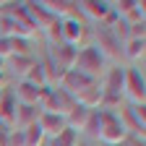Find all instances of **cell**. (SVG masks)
<instances>
[{
  "instance_id": "cell-19",
  "label": "cell",
  "mask_w": 146,
  "mask_h": 146,
  "mask_svg": "<svg viewBox=\"0 0 146 146\" xmlns=\"http://www.w3.org/2000/svg\"><path fill=\"white\" fill-rule=\"evenodd\" d=\"M11 55H13V50H11V39L0 36V58H3V60H8Z\"/></svg>"
},
{
  "instance_id": "cell-22",
  "label": "cell",
  "mask_w": 146,
  "mask_h": 146,
  "mask_svg": "<svg viewBox=\"0 0 146 146\" xmlns=\"http://www.w3.org/2000/svg\"><path fill=\"white\" fill-rule=\"evenodd\" d=\"M0 97H3V89H0Z\"/></svg>"
},
{
  "instance_id": "cell-2",
  "label": "cell",
  "mask_w": 146,
  "mask_h": 146,
  "mask_svg": "<svg viewBox=\"0 0 146 146\" xmlns=\"http://www.w3.org/2000/svg\"><path fill=\"white\" fill-rule=\"evenodd\" d=\"M97 138L107 146H120L128 133L123 131V123L117 117V112L112 110H99V131H97Z\"/></svg>"
},
{
  "instance_id": "cell-5",
  "label": "cell",
  "mask_w": 146,
  "mask_h": 146,
  "mask_svg": "<svg viewBox=\"0 0 146 146\" xmlns=\"http://www.w3.org/2000/svg\"><path fill=\"white\" fill-rule=\"evenodd\" d=\"M86 36V26L78 16H68V18H60V42L68 44V47H76L78 50V42Z\"/></svg>"
},
{
  "instance_id": "cell-20",
  "label": "cell",
  "mask_w": 146,
  "mask_h": 146,
  "mask_svg": "<svg viewBox=\"0 0 146 146\" xmlns=\"http://www.w3.org/2000/svg\"><path fill=\"white\" fill-rule=\"evenodd\" d=\"M120 146H143V138H131V136H128Z\"/></svg>"
},
{
  "instance_id": "cell-6",
  "label": "cell",
  "mask_w": 146,
  "mask_h": 146,
  "mask_svg": "<svg viewBox=\"0 0 146 146\" xmlns=\"http://www.w3.org/2000/svg\"><path fill=\"white\" fill-rule=\"evenodd\" d=\"M60 89L65 91V94H70L73 99H76L78 94H84V91L89 89V86H94V84H99V81H94V78H89V76H84V73H78V70H65L63 76H60Z\"/></svg>"
},
{
  "instance_id": "cell-15",
  "label": "cell",
  "mask_w": 146,
  "mask_h": 146,
  "mask_svg": "<svg viewBox=\"0 0 146 146\" xmlns=\"http://www.w3.org/2000/svg\"><path fill=\"white\" fill-rule=\"evenodd\" d=\"M123 52L128 55L131 60H141L143 58V52H146V39H128Z\"/></svg>"
},
{
  "instance_id": "cell-8",
  "label": "cell",
  "mask_w": 146,
  "mask_h": 146,
  "mask_svg": "<svg viewBox=\"0 0 146 146\" xmlns=\"http://www.w3.org/2000/svg\"><path fill=\"white\" fill-rule=\"evenodd\" d=\"M76 47H68V44H52V50H50V63L55 65V68H60V70H70L73 68V60H76Z\"/></svg>"
},
{
  "instance_id": "cell-17",
  "label": "cell",
  "mask_w": 146,
  "mask_h": 146,
  "mask_svg": "<svg viewBox=\"0 0 146 146\" xmlns=\"http://www.w3.org/2000/svg\"><path fill=\"white\" fill-rule=\"evenodd\" d=\"M50 146H78V133L70 131V128H65L63 133H58L50 141Z\"/></svg>"
},
{
  "instance_id": "cell-16",
  "label": "cell",
  "mask_w": 146,
  "mask_h": 146,
  "mask_svg": "<svg viewBox=\"0 0 146 146\" xmlns=\"http://www.w3.org/2000/svg\"><path fill=\"white\" fill-rule=\"evenodd\" d=\"M42 141H44V133L36 123L24 128V146H42Z\"/></svg>"
},
{
  "instance_id": "cell-3",
  "label": "cell",
  "mask_w": 146,
  "mask_h": 146,
  "mask_svg": "<svg viewBox=\"0 0 146 146\" xmlns=\"http://www.w3.org/2000/svg\"><path fill=\"white\" fill-rule=\"evenodd\" d=\"M125 78H123V94L131 99L133 104H143L146 99V81H143V73L138 68H125Z\"/></svg>"
},
{
  "instance_id": "cell-11",
  "label": "cell",
  "mask_w": 146,
  "mask_h": 146,
  "mask_svg": "<svg viewBox=\"0 0 146 146\" xmlns=\"http://www.w3.org/2000/svg\"><path fill=\"white\" fill-rule=\"evenodd\" d=\"M42 91H44V89L34 86V84H29V81H18V84H16V91H13V97H16L18 104H39Z\"/></svg>"
},
{
  "instance_id": "cell-21",
  "label": "cell",
  "mask_w": 146,
  "mask_h": 146,
  "mask_svg": "<svg viewBox=\"0 0 146 146\" xmlns=\"http://www.w3.org/2000/svg\"><path fill=\"white\" fill-rule=\"evenodd\" d=\"M3 70H5V60H3V58H0V73H3Z\"/></svg>"
},
{
  "instance_id": "cell-18",
  "label": "cell",
  "mask_w": 146,
  "mask_h": 146,
  "mask_svg": "<svg viewBox=\"0 0 146 146\" xmlns=\"http://www.w3.org/2000/svg\"><path fill=\"white\" fill-rule=\"evenodd\" d=\"M11 50H13V55H31L29 39H21V36H11Z\"/></svg>"
},
{
  "instance_id": "cell-4",
  "label": "cell",
  "mask_w": 146,
  "mask_h": 146,
  "mask_svg": "<svg viewBox=\"0 0 146 146\" xmlns=\"http://www.w3.org/2000/svg\"><path fill=\"white\" fill-rule=\"evenodd\" d=\"M97 50L104 55V60L110 58V60H115V58H120V52H123V47H120V39H117V34L110 29V26H102V24H97Z\"/></svg>"
},
{
  "instance_id": "cell-13",
  "label": "cell",
  "mask_w": 146,
  "mask_h": 146,
  "mask_svg": "<svg viewBox=\"0 0 146 146\" xmlns=\"http://www.w3.org/2000/svg\"><path fill=\"white\" fill-rule=\"evenodd\" d=\"M39 112H42V107H39V104H18L13 128H16V131H24V128L34 125V123H36V117H39Z\"/></svg>"
},
{
  "instance_id": "cell-10",
  "label": "cell",
  "mask_w": 146,
  "mask_h": 146,
  "mask_svg": "<svg viewBox=\"0 0 146 146\" xmlns=\"http://www.w3.org/2000/svg\"><path fill=\"white\" fill-rule=\"evenodd\" d=\"M123 78H125V73H123V68H110L107 73H104V81L99 84L102 86V94H107V97H120L123 99Z\"/></svg>"
},
{
  "instance_id": "cell-1",
  "label": "cell",
  "mask_w": 146,
  "mask_h": 146,
  "mask_svg": "<svg viewBox=\"0 0 146 146\" xmlns=\"http://www.w3.org/2000/svg\"><path fill=\"white\" fill-rule=\"evenodd\" d=\"M104 63H107V60H104V55H102L94 44H86V47H81V50L76 52L73 70H78V73H84V76L99 81V76L104 73Z\"/></svg>"
},
{
  "instance_id": "cell-14",
  "label": "cell",
  "mask_w": 146,
  "mask_h": 146,
  "mask_svg": "<svg viewBox=\"0 0 146 146\" xmlns=\"http://www.w3.org/2000/svg\"><path fill=\"white\" fill-rule=\"evenodd\" d=\"M11 65H13V70H16V76L18 78H24L26 73H29V68L34 65V58L31 55H11Z\"/></svg>"
},
{
  "instance_id": "cell-9",
  "label": "cell",
  "mask_w": 146,
  "mask_h": 146,
  "mask_svg": "<svg viewBox=\"0 0 146 146\" xmlns=\"http://www.w3.org/2000/svg\"><path fill=\"white\" fill-rule=\"evenodd\" d=\"M36 125L42 128V133H44V136L55 138L58 133H63V131H65V117H63V115H58V112H47V110H42L39 117H36Z\"/></svg>"
},
{
  "instance_id": "cell-7",
  "label": "cell",
  "mask_w": 146,
  "mask_h": 146,
  "mask_svg": "<svg viewBox=\"0 0 146 146\" xmlns=\"http://www.w3.org/2000/svg\"><path fill=\"white\" fill-rule=\"evenodd\" d=\"M16 110H18V102H16V97H13V91H11V89H3V97H0V125L5 128V133L13 131Z\"/></svg>"
},
{
  "instance_id": "cell-12",
  "label": "cell",
  "mask_w": 146,
  "mask_h": 146,
  "mask_svg": "<svg viewBox=\"0 0 146 146\" xmlns=\"http://www.w3.org/2000/svg\"><path fill=\"white\" fill-rule=\"evenodd\" d=\"M78 8H81L89 18H94L97 24H102L104 18L110 16V11H112V3H104V0H81Z\"/></svg>"
}]
</instances>
